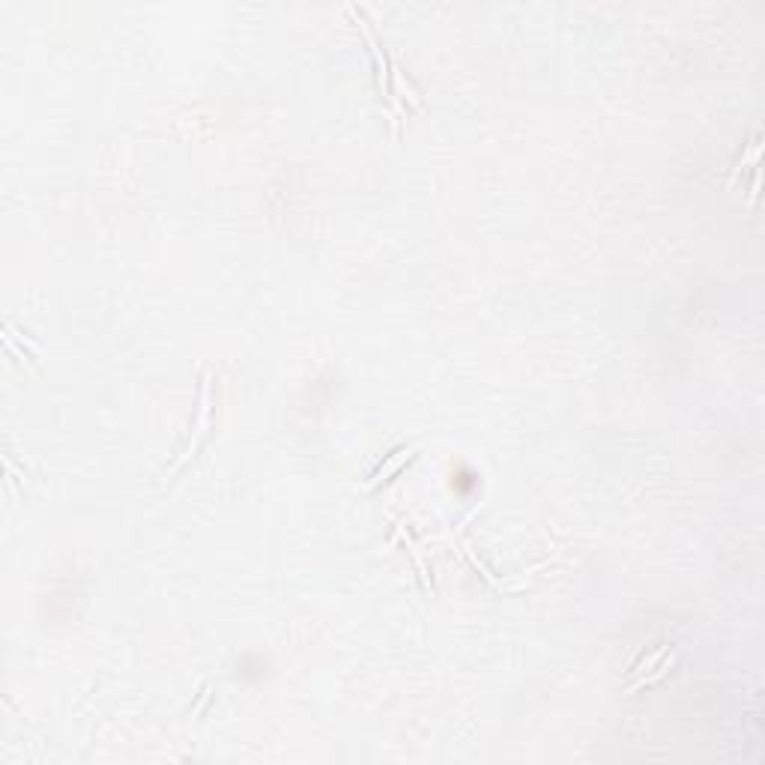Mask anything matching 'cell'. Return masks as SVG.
Here are the masks:
<instances>
[{
  "label": "cell",
  "instance_id": "cell-1",
  "mask_svg": "<svg viewBox=\"0 0 765 765\" xmlns=\"http://www.w3.org/2000/svg\"><path fill=\"white\" fill-rule=\"evenodd\" d=\"M210 377H212V374L207 371L204 380H200V389H197V413H195V434H192L189 445H185V452L174 460V464H170V470H168L170 475H174L189 457H195L200 440H204V434H207V425H210Z\"/></svg>",
  "mask_w": 765,
  "mask_h": 765
},
{
  "label": "cell",
  "instance_id": "cell-2",
  "mask_svg": "<svg viewBox=\"0 0 765 765\" xmlns=\"http://www.w3.org/2000/svg\"><path fill=\"white\" fill-rule=\"evenodd\" d=\"M416 452H418V449H398V452H395L392 457H389V460H386V464H383V467H380L377 472H374V479H371V482H368L365 487L371 490V487H380L383 482H389V475H392V472H398V470L403 467V460H410V457H413Z\"/></svg>",
  "mask_w": 765,
  "mask_h": 765
},
{
  "label": "cell",
  "instance_id": "cell-3",
  "mask_svg": "<svg viewBox=\"0 0 765 765\" xmlns=\"http://www.w3.org/2000/svg\"><path fill=\"white\" fill-rule=\"evenodd\" d=\"M673 663H676V655H670V661H663V663H661V667H658V670H655L652 676H643V678H640V682H634V685H628V694H637V690H640V688H646V685H655V682H658V678H663V676H667V673L673 670Z\"/></svg>",
  "mask_w": 765,
  "mask_h": 765
},
{
  "label": "cell",
  "instance_id": "cell-4",
  "mask_svg": "<svg viewBox=\"0 0 765 765\" xmlns=\"http://www.w3.org/2000/svg\"><path fill=\"white\" fill-rule=\"evenodd\" d=\"M667 649H670V646H658V649H655V655H652V658H649V661H646V663H649V667H652V663H658V658H661L663 652H667ZM646 663H643V667H646ZM637 670H640V663H637V667H634L631 673H637Z\"/></svg>",
  "mask_w": 765,
  "mask_h": 765
}]
</instances>
